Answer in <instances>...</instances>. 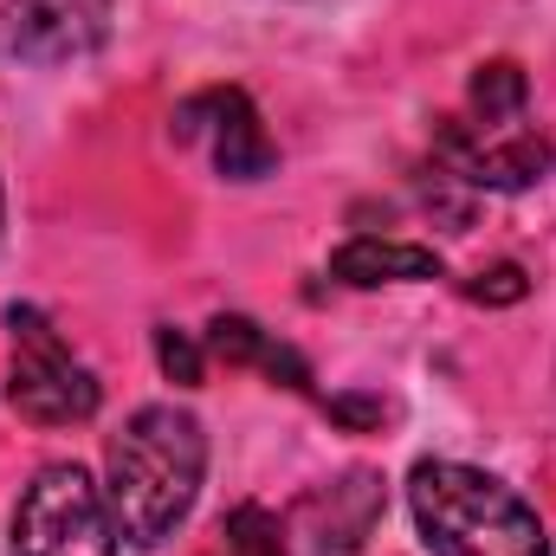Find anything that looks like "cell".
Segmentation results:
<instances>
[{
    "label": "cell",
    "mask_w": 556,
    "mask_h": 556,
    "mask_svg": "<svg viewBox=\"0 0 556 556\" xmlns=\"http://www.w3.org/2000/svg\"><path fill=\"white\" fill-rule=\"evenodd\" d=\"M104 472H111L104 498H111L117 538L137 544V551H155L194 511V492H201V472H207V433H201L194 415H181L168 402L137 408L124 420V433L111 440Z\"/></svg>",
    "instance_id": "6da1fadb"
},
{
    "label": "cell",
    "mask_w": 556,
    "mask_h": 556,
    "mask_svg": "<svg viewBox=\"0 0 556 556\" xmlns=\"http://www.w3.org/2000/svg\"><path fill=\"white\" fill-rule=\"evenodd\" d=\"M408 505L433 556H551L544 518L492 472L459 459H420Z\"/></svg>",
    "instance_id": "7a4b0ae2"
},
{
    "label": "cell",
    "mask_w": 556,
    "mask_h": 556,
    "mask_svg": "<svg viewBox=\"0 0 556 556\" xmlns=\"http://www.w3.org/2000/svg\"><path fill=\"white\" fill-rule=\"evenodd\" d=\"M13 556H117V518L85 466H39L13 505Z\"/></svg>",
    "instance_id": "3957f363"
},
{
    "label": "cell",
    "mask_w": 556,
    "mask_h": 556,
    "mask_svg": "<svg viewBox=\"0 0 556 556\" xmlns=\"http://www.w3.org/2000/svg\"><path fill=\"white\" fill-rule=\"evenodd\" d=\"M7 402L39 427H72L91 420L104 389L98 376L59 343V330L39 311H13V376H7Z\"/></svg>",
    "instance_id": "277c9868"
},
{
    "label": "cell",
    "mask_w": 556,
    "mask_h": 556,
    "mask_svg": "<svg viewBox=\"0 0 556 556\" xmlns=\"http://www.w3.org/2000/svg\"><path fill=\"white\" fill-rule=\"evenodd\" d=\"M175 137L207 142V155H214V168H220L227 181H260V175L278 168V149H273V137H266V124H260V111H253V98L233 91V85L194 91V98L175 111Z\"/></svg>",
    "instance_id": "5b68a950"
},
{
    "label": "cell",
    "mask_w": 556,
    "mask_h": 556,
    "mask_svg": "<svg viewBox=\"0 0 556 556\" xmlns=\"http://www.w3.org/2000/svg\"><path fill=\"white\" fill-rule=\"evenodd\" d=\"M111 39V0H7L0 52L26 65H72Z\"/></svg>",
    "instance_id": "8992f818"
},
{
    "label": "cell",
    "mask_w": 556,
    "mask_h": 556,
    "mask_svg": "<svg viewBox=\"0 0 556 556\" xmlns=\"http://www.w3.org/2000/svg\"><path fill=\"white\" fill-rule=\"evenodd\" d=\"M376 525H382V479L369 466H356L291 505V538L311 556H356Z\"/></svg>",
    "instance_id": "52a82bcc"
},
{
    "label": "cell",
    "mask_w": 556,
    "mask_h": 556,
    "mask_svg": "<svg viewBox=\"0 0 556 556\" xmlns=\"http://www.w3.org/2000/svg\"><path fill=\"white\" fill-rule=\"evenodd\" d=\"M440 162H446V175H459V181H472V188H492V194H518V188H538L544 175H551L556 149L551 137H538V130H511V137H479L472 124H459V117H446L440 124Z\"/></svg>",
    "instance_id": "ba28073f"
},
{
    "label": "cell",
    "mask_w": 556,
    "mask_h": 556,
    "mask_svg": "<svg viewBox=\"0 0 556 556\" xmlns=\"http://www.w3.org/2000/svg\"><path fill=\"white\" fill-rule=\"evenodd\" d=\"M207 350L220 356V363H233V369H266L278 389H291V395H311V363L291 350V343H273L253 317H240V311H220L214 324H207Z\"/></svg>",
    "instance_id": "9c48e42d"
},
{
    "label": "cell",
    "mask_w": 556,
    "mask_h": 556,
    "mask_svg": "<svg viewBox=\"0 0 556 556\" xmlns=\"http://www.w3.org/2000/svg\"><path fill=\"white\" fill-rule=\"evenodd\" d=\"M330 278L343 285H420V278H440V253L415 247V240H343L330 253Z\"/></svg>",
    "instance_id": "30bf717a"
},
{
    "label": "cell",
    "mask_w": 556,
    "mask_h": 556,
    "mask_svg": "<svg viewBox=\"0 0 556 556\" xmlns=\"http://www.w3.org/2000/svg\"><path fill=\"white\" fill-rule=\"evenodd\" d=\"M525 98H531V78H525V65H511V59L479 65V72H472V91H466V104H472L479 124H511V117L525 111Z\"/></svg>",
    "instance_id": "8fae6325"
},
{
    "label": "cell",
    "mask_w": 556,
    "mask_h": 556,
    "mask_svg": "<svg viewBox=\"0 0 556 556\" xmlns=\"http://www.w3.org/2000/svg\"><path fill=\"white\" fill-rule=\"evenodd\" d=\"M207 556H285V525L260 505H240L220 518V538Z\"/></svg>",
    "instance_id": "7c38bea8"
},
{
    "label": "cell",
    "mask_w": 556,
    "mask_h": 556,
    "mask_svg": "<svg viewBox=\"0 0 556 556\" xmlns=\"http://www.w3.org/2000/svg\"><path fill=\"white\" fill-rule=\"evenodd\" d=\"M155 363H162V376H168L175 389H194V382L207 376V343H194L188 330L162 324V330H155Z\"/></svg>",
    "instance_id": "4fadbf2b"
},
{
    "label": "cell",
    "mask_w": 556,
    "mask_h": 556,
    "mask_svg": "<svg viewBox=\"0 0 556 556\" xmlns=\"http://www.w3.org/2000/svg\"><path fill=\"white\" fill-rule=\"evenodd\" d=\"M525 291H531V278L518 273V266H492V273H479L472 285H466L472 304H518Z\"/></svg>",
    "instance_id": "5bb4252c"
},
{
    "label": "cell",
    "mask_w": 556,
    "mask_h": 556,
    "mask_svg": "<svg viewBox=\"0 0 556 556\" xmlns=\"http://www.w3.org/2000/svg\"><path fill=\"white\" fill-rule=\"evenodd\" d=\"M324 408H330V420H343V427H382V415H389L376 395H330Z\"/></svg>",
    "instance_id": "9a60e30c"
},
{
    "label": "cell",
    "mask_w": 556,
    "mask_h": 556,
    "mask_svg": "<svg viewBox=\"0 0 556 556\" xmlns=\"http://www.w3.org/2000/svg\"><path fill=\"white\" fill-rule=\"evenodd\" d=\"M0 214H7V201H0Z\"/></svg>",
    "instance_id": "2e32d148"
}]
</instances>
